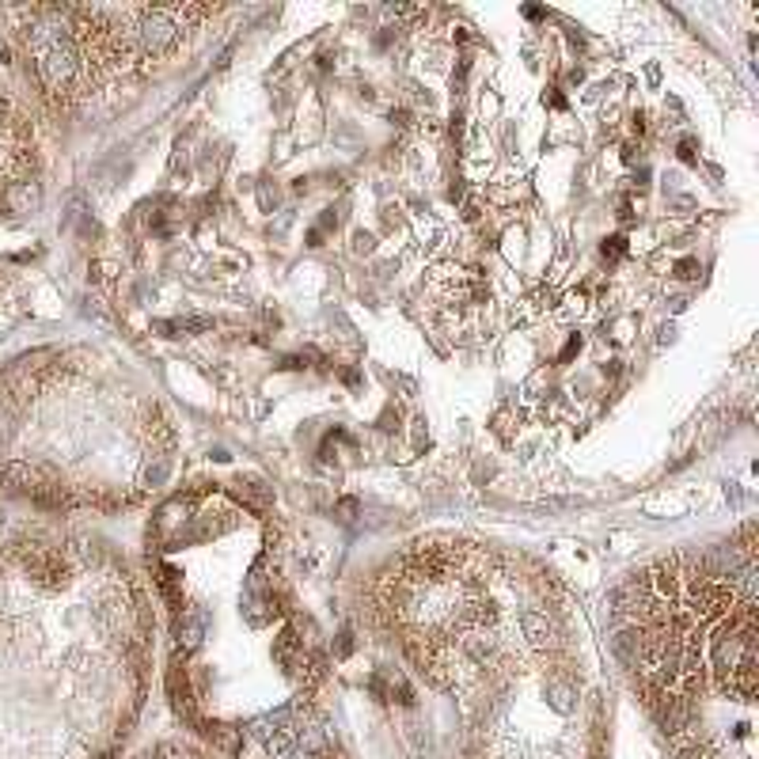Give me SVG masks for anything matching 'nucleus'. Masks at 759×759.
Returning a JSON list of instances; mask_svg holds the SVG:
<instances>
[{
  "label": "nucleus",
  "mask_w": 759,
  "mask_h": 759,
  "mask_svg": "<svg viewBox=\"0 0 759 759\" xmlns=\"http://www.w3.org/2000/svg\"><path fill=\"white\" fill-rule=\"evenodd\" d=\"M623 251H626V239H623V236H611L608 244H604V254H611V258L623 254Z\"/></svg>",
  "instance_id": "nucleus-1"
},
{
  "label": "nucleus",
  "mask_w": 759,
  "mask_h": 759,
  "mask_svg": "<svg viewBox=\"0 0 759 759\" xmlns=\"http://www.w3.org/2000/svg\"><path fill=\"white\" fill-rule=\"evenodd\" d=\"M703 755H706V752H703L699 745H684L680 752H676V759H703Z\"/></svg>",
  "instance_id": "nucleus-2"
}]
</instances>
